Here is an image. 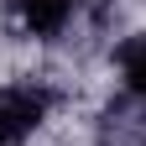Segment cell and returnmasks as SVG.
<instances>
[{
    "label": "cell",
    "mask_w": 146,
    "mask_h": 146,
    "mask_svg": "<svg viewBox=\"0 0 146 146\" xmlns=\"http://www.w3.org/2000/svg\"><path fill=\"white\" fill-rule=\"evenodd\" d=\"M47 115V94L42 89H26V84H11L0 89V146H21Z\"/></svg>",
    "instance_id": "cell-1"
},
{
    "label": "cell",
    "mask_w": 146,
    "mask_h": 146,
    "mask_svg": "<svg viewBox=\"0 0 146 146\" xmlns=\"http://www.w3.org/2000/svg\"><path fill=\"white\" fill-rule=\"evenodd\" d=\"M120 73H125V84L136 94H146V36H131L120 47Z\"/></svg>",
    "instance_id": "cell-3"
},
{
    "label": "cell",
    "mask_w": 146,
    "mask_h": 146,
    "mask_svg": "<svg viewBox=\"0 0 146 146\" xmlns=\"http://www.w3.org/2000/svg\"><path fill=\"white\" fill-rule=\"evenodd\" d=\"M11 11H16V21H21L26 31H36V36H58L63 21L73 16V0H11Z\"/></svg>",
    "instance_id": "cell-2"
}]
</instances>
